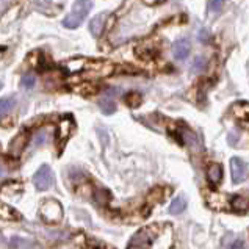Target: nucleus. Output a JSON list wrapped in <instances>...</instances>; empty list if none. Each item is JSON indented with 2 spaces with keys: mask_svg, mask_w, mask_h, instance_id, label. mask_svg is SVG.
Wrapping results in <instances>:
<instances>
[{
  "mask_svg": "<svg viewBox=\"0 0 249 249\" xmlns=\"http://www.w3.org/2000/svg\"><path fill=\"white\" fill-rule=\"evenodd\" d=\"M174 233L168 223H152L130 238L127 249H173Z\"/></svg>",
  "mask_w": 249,
  "mask_h": 249,
  "instance_id": "obj_1",
  "label": "nucleus"
},
{
  "mask_svg": "<svg viewBox=\"0 0 249 249\" xmlns=\"http://www.w3.org/2000/svg\"><path fill=\"white\" fill-rule=\"evenodd\" d=\"M91 6H92L91 0H77L71 14L63 20V25L66 28H77L85 20V18L88 16Z\"/></svg>",
  "mask_w": 249,
  "mask_h": 249,
  "instance_id": "obj_2",
  "label": "nucleus"
},
{
  "mask_svg": "<svg viewBox=\"0 0 249 249\" xmlns=\"http://www.w3.org/2000/svg\"><path fill=\"white\" fill-rule=\"evenodd\" d=\"M39 215L47 224H56L63 218V207L56 199H46L39 207Z\"/></svg>",
  "mask_w": 249,
  "mask_h": 249,
  "instance_id": "obj_3",
  "label": "nucleus"
},
{
  "mask_svg": "<svg viewBox=\"0 0 249 249\" xmlns=\"http://www.w3.org/2000/svg\"><path fill=\"white\" fill-rule=\"evenodd\" d=\"M83 71L91 79H104L115 72V66L110 61H91L85 65Z\"/></svg>",
  "mask_w": 249,
  "mask_h": 249,
  "instance_id": "obj_4",
  "label": "nucleus"
},
{
  "mask_svg": "<svg viewBox=\"0 0 249 249\" xmlns=\"http://www.w3.org/2000/svg\"><path fill=\"white\" fill-rule=\"evenodd\" d=\"M171 135L179 141L182 146H196L197 144V137L195 132H191L185 124H176L171 129Z\"/></svg>",
  "mask_w": 249,
  "mask_h": 249,
  "instance_id": "obj_5",
  "label": "nucleus"
},
{
  "mask_svg": "<svg viewBox=\"0 0 249 249\" xmlns=\"http://www.w3.org/2000/svg\"><path fill=\"white\" fill-rule=\"evenodd\" d=\"M33 183L35 187L41 191H46L49 190L53 185V173L52 169L49 168L47 165H42L36 174L33 176Z\"/></svg>",
  "mask_w": 249,
  "mask_h": 249,
  "instance_id": "obj_6",
  "label": "nucleus"
},
{
  "mask_svg": "<svg viewBox=\"0 0 249 249\" xmlns=\"http://www.w3.org/2000/svg\"><path fill=\"white\" fill-rule=\"evenodd\" d=\"M159 51H160V44H159V41H155V39L141 41L137 46V49H135V52H137V55L140 56V58L146 60V61L155 58Z\"/></svg>",
  "mask_w": 249,
  "mask_h": 249,
  "instance_id": "obj_7",
  "label": "nucleus"
},
{
  "mask_svg": "<svg viewBox=\"0 0 249 249\" xmlns=\"http://www.w3.org/2000/svg\"><path fill=\"white\" fill-rule=\"evenodd\" d=\"M28 140H30V133L27 130H20L16 137L13 138V141L10 143V147H8V152L11 157L18 159L20 157V154L25 151V147L28 146Z\"/></svg>",
  "mask_w": 249,
  "mask_h": 249,
  "instance_id": "obj_8",
  "label": "nucleus"
},
{
  "mask_svg": "<svg viewBox=\"0 0 249 249\" xmlns=\"http://www.w3.org/2000/svg\"><path fill=\"white\" fill-rule=\"evenodd\" d=\"M72 130H74V119L69 116L63 118L58 123V127H56V141H58L60 146L71 137Z\"/></svg>",
  "mask_w": 249,
  "mask_h": 249,
  "instance_id": "obj_9",
  "label": "nucleus"
},
{
  "mask_svg": "<svg viewBox=\"0 0 249 249\" xmlns=\"http://www.w3.org/2000/svg\"><path fill=\"white\" fill-rule=\"evenodd\" d=\"M169 191L171 188H163V187H155L151 193H149L147 196V205L144 207V213H146V216L149 215V210H151L152 205H157L160 202L165 201V197L169 195Z\"/></svg>",
  "mask_w": 249,
  "mask_h": 249,
  "instance_id": "obj_10",
  "label": "nucleus"
},
{
  "mask_svg": "<svg viewBox=\"0 0 249 249\" xmlns=\"http://www.w3.org/2000/svg\"><path fill=\"white\" fill-rule=\"evenodd\" d=\"M248 166L246 163L241 160L240 157H233L231 160V173H232V180L233 183H241L246 177Z\"/></svg>",
  "mask_w": 249,
  "mask_h": 249,
  "instance_id": "obj_11",
  "label": "nucleus"
},
{
  "mask_svg": "<svg viewBox=\"0 0 249 249\" xmlns=\"http://www.w3.org/2000/svg\"><path fill=\"white\" fill-rule=\"evenodd\" d=\"M205 201H207L209 207L213 210H227L231 207V201L227 199L226 195H219V193H209L205 196Z\"/></svg>",
  "mask_w": 249,
  "mask_h": 249,
  "instance_id": "obj_12",
  "label": "nucleus"
},
{
  "mask_svg": "<svg viewBox=\"0 0 249 249\" xmlns=\"http://www.w3.org/2000/svg\"><path fill=\"white\" fill-rule=\"evenodd\" d=\"M190 52H191V46L187 39H179L174 42L173 46V53H174V58L179 60V61H183L187 60L190 56Z\"/></svg>",
  "mask_w": 249,
  "mask_h": 249,
  "instance_id": "obj_13",
  "label": "nucleus"
},
{
  "mask_svg": "<svg viewBox=\"0 0 249 249\" xmlns=\"http://www.w3.org/2000/svg\"><path fill=\"white\" fill-rule=\"evenodd\" d=\"M207 179H209V182L213 185V187H216V185L221 182V179H223V166L219 165V163H210L209 169H207Z\"/></svg>",
  "mask_w": 249,
  "mask_h": 249,
  "instance_id": "obj_14",
  "label": "nucleus"
},
{
  "mask_svg": "<svg viewBox=\"0 0 249 249\" xmlns=\"http://www.w3.org/2000/svg\"><path fill=\"white\" fill-rule=\"evenodd\" d=\"M232 115L240 121H249V102H237L232 105Z\"/></svg>",
  "mask_w": 249,
  "mask_h": 249,
  "instance_id": "obj_15",
  "label": "nucleus"
},
{
  "mask_svg": "<svg viewBox=\"0 0 249 249\" xmlns=\"http://www.w3.org/2000/svg\"><path fill=\"white\" fill-rule=\"evenodd\" d=\"M104 27H105V14H99V16H96L91 20L89 30L94 36H101L102 32H104Z\"/></svg>",
  "mask_w": 249,
  "mask_h": 249,
  "instance_id": "obj_16",
  "label": "nucleus"
},
{
  "mask_svg": "<svg viewBox=\"0 0 249 249\" xmlns=\"http://www.w3.org/2000/svg\"><path fill=\"white\" fill-rule=\"evenodd\" d=\"M231 207L238 212V213H243L249 209V201L245 197V196H241V195H235L232 197V201H231Z\"/></svg>",
  "mask_w": 249,
  "mask_h": 249,
  "instance_id": "obj_17",
  "label": "nucleus"
},
{
  "mask_svg": "<svg viewBox=\"0 0 249 249\" xmlns=\"http://www.w3.org/2000/svg\"><path fill=\"white\" fill-rule=\"evenodd\" d=\"M187 207V199L183 196H177L169 205V213L171 215H180V213Z\"/></svg>",
  "mask_w": 249,
  "mask_h": 249,
  "instance_id": "obj_18",
  "label": "nucleus"
},
{
  "mask_svg": "<svg viewBox=\"0 0 249 249\" xmlns=\"http://www.w3.org/2000/svg\"><path fill=\"white\" fill-rule=\"evenodd\" d=\"M111 91L107 92V97L101 101V108H102V111L105 113V115H111V113L116 110V104L113 102V99H111V94H113Z\"/></svg>",
  "mask_w": 249,
  "mask_h": 249,
  "instance_id": "obj_19",
  "label": "nucleus"
},
{
  "mask_svg": "<svg viewBox=\"0 0 249 249\" xmlns=\"http://www.w3.org/2000/svg\"><path fill=\"white\" fill-rule=\"evenodd\" d=\"M124 101L127 105L130 107V108H137V107H140L141 102H143V96L137 91H132V92H129V94H125Z\"/></svg>",
  "mask_w": 249,
  "mask_h": 249,
  "instance_id": "obj_20",
  "label": "nucleus"
},
{
  "mask_svg": "<svg viewBox=\"0 0 249 249\" xmlns=\"http://www.w3.org/2000/svg\"><path fill=\"white\" fill-rule=\"evenodd\" d=\"M85 65H87V61L83 58H72L66 63L65 68H66V71H69V72H79V71H83Z\"/></svg>",
  "mask_w": 249,
  "mask_h": 249,
  "instance_id": "obj_21",
  "label": "nucleus"
},
{
  "mask_svg": "<svg viewBox=\"0 0 249 249\" xmlns=\"http://www.w3.org/2000/svg\"><path fill=\"white\" fill-rule=\"evenodd\" d=\"M0 218H3V219H19L20 216H19L18 212H14L6 204L0 202Z\"/></svg>",
  "mask_w": 249,
  "mask_h": 249,
  "instance_id": "obj_22",
  "label": "nucleus"
},
{
  "mask_svg": "<svg viewBox=\"0 0 249 249\" xmlns=\"http://www.w3.org/2000/svg\"><path fill=\"white\" fill-rule=\"evenodd\" d=\"M205 66H207V61H205L204 56H196V60L193 61V66H191V72L199 74L201 71L205 69Z\"/></svg>",
  "mask_w": 249,
  "mask_h": 249,
  "instance_id": "obj_23",
  "label": "nucleus"
},
{
  "mask_svg": "<svg viewBox=\"0 0 249 249\" xmlns=\"http://www.w3.org/2000/svg\"><path fill=\"white\" fill-rule=\"evenodd\" d=\"M75 91L80 92V94H94V92L97 91V88L94 87V85L85 82V83H80L79 87H75Z\"/></svg>",
  "mask_w": 249,
  "mask_h": 249,
  "instance_id": "obj_24",
  "label": "nucleus"
},
{
  "mask_svg": "<svg viewBox=\"0 0 249 249\" xmlns=\"http://www.w3.org/2000/svg\"><path fill=\"white\" fill-rule=\"evenodd\" d=\"M22 190V187L18 183H11V185H6V187H3L2 188V195H5V196H8V197H11V196H14L18 193V191H20Z\"/></svg>",
  "mask_w": 249,
  "mask_h": 249,
  "instance_id": "obj_25",
  "label": "nucleus"
},
{
  "mask_svg": "<svg viewBox=\"0 0 249 249\" xmlns=\"http://www.w3.org/2000/svg\"><path fill=\"white\" fill-rule=\"evenodd\" d=\"M14 99H11V97H8V99H2L0 101V115H5V113H8L13 107H14Z\"/></svg>",
  "mask_w": 249,
  "mask_h": 249,
  "instance_id": "obj_26",
  "label": "nucleus"
},
{
  "mask_svg": "<svg viewBox=\"0 0 249 249\" xmlns=\"http://www.w3.org/2000/svg\"><path fill=\"white\" fill-rule=\"evenodd\" d=\"M35 83H36V79H35L33 75H25L22 80H20V87L24 89H32L35 87Z\"/></svg>",
  "mask_w": 249,
  "mask_h": 249,
  "instance_id": "obj_27",
  "label": "nucleus"
},
{
  "mask_svg": "<svg viewBox=\"0 0 249 249\" xmlns=\"http://www.w3.org/2000/svg\"><path fill=\"white\" fill-rule=\"evenodd\" d=\"M223 3H224V0H209V11H213V13H216L223 8Z\"/></svg>",
  "mask_w": 249,
  "mask_h": 249,
  "instance_id": "obj_28",
  "label": "nucleus"
},
{
  "mask_svg": "<svg viewBox=\"0 0 249 249\" xmlns=\"http://www.w3.org/2000/svg\"><path fill=\"white\" fill-rule=\"evenodd\" d=\"M28 61H30L35 68H38V66H41V63H42V55L39 52H33L30 55V58H28Z\"/></svg>",
  "mask_w": 249,
  "mask_h": 249,
  "instance_id": "obj_29",
  "label": "nucleus"
},
{
  "mask_svg": "<svg viewBox=\"0 0 249 249\" xmlns=\"http://www.w3.org/2000/svg\"><path fill=\"white\" fill-rule=\"evenodd\" d=\"M91 249H115L113 246H108L102 243V241H96V240H91Z\"/></svg>",
  "mask_w": 249,
  "mask_h": 249,
  "instance_id": "obj_30",
  "label": "nucleus"
},
{
  "mask_svg": "<svg viewBox=\"0 0 249 249\" xmlns=\"http://www.w3.org/2000/svg\"><path fill=\"white\" fill-rule=\"evenodd\" d=\"M199 38H201L202 42H207V41H209V33L205 32V30H202L201 33H199Z\"/></svg>",
  "mask_w": 249,
  "mask_h": 249,
  "instance_id": "obj_31",
  "label": "nucleus"
},
{
  "mask_svg": "<svg viewBox=\"0 0 249 249\" xmlns=\"http://www.w3.org/2000/svg\"><path fill=\"white\" fill-rule=\"evenodd\" d=\"M161 2H165V0H144V3H147V5H157Z\"/></svg>",
  "mask_w": 249,
  "mask_h": 249,
  "instance_id": "obj_32",
  "label": "nucleus"
},
{
  "mask_svg": "<svg viewBox=\"0 0 249 249\" xmlns=\"http://www.w3.org/2000/svg\"><path fill=\"white\" fill-rule=\"evenodd\" d=\"M2 87H3V83H2V82H0V89H2Z\"/></svg>",
  "mask_w": 249,
  "mask_h": 249,
  "instance_id": "obj_33",
  "label": "nucleus"
},
{
  "mask_svg": "<svg viewBox=\"0 0 249 249\" xmlns=\"http://www.w3.org/2000/svg\"><path fill=\"white\" fill-rule=\"evenodd\" d=\"M3 174V171H2V168H0V176H2Z\"/></svg>",
  "mask_w": 249,
  "mask_h": 249,
  "instance_id": "obj_34",
  "label": "nucleus"
},
{
  "mask_svg": "<svg viewBox=\"0 0 249 249\" xmlns=\"http://www.w3.org/2000/svg\"><path fill=\"white\" fill-rule=\"evenodd\" d=\"M248 71H249V60H248Z\"/></svg>",
  "mask_w": 249,
  "mask_h": 249,
  "instance_id": "obj_35",
  "label": "nucleus"
}]
</instances>
